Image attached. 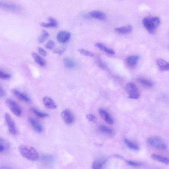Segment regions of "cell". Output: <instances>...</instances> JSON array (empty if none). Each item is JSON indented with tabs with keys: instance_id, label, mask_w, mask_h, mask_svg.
Here are the masks:
<instances>
[{
	"instance_id": "cell-8",
	"label": "cell",
	"mask_w": 169,
	"mask_h": 169,
	"mask_svg": "<svg viewBox=\"0 0 169 169\" xmlns=\"http://www.w3.org/2000/svg\"><path fill=\"white\" fill-rule=\"evenodd\" d=\"M71 37V34L69 32L62 31L57 34V39L58 42L62 43L68 42Z\"/></svg>"
},
{
	"instance_id": "cell-15",
	"label": "cell",
	"mask_w": 169,
	"mask_h": 169,
	"mask_svg": "<svg viewBox=\"0 0 169 169\" xmlns=\"http://www.w3.org/2000/svg\"><path fill=\"white\" fill-rule=\"evenodd\" d=\"M157 63L160 71H169V63L163 59H159L157 60Z\"/></svg>"
},
{
	"instance_id": "cell-5",
	"label": "cell",
	"mask_w": 169,
	"mask_h": 169,
	"mask_svg": "<svg viewBox=\"0 0 169 169\" xmlns=\"http://www.w3.org/2000/svg\"><path fill=\"white\" fill-rule=\"evenodd\" d=\"M6 103L12 112L15 115L20 117L22 114V111L18 104L14 101L11 99H7L6 100Z\"/></svg>"
},
{
	"instance_id": "cell-10",
	"label": "cell",
	"mask_w": 169,
	"mask_h": 169,
	"mask_svg": "<svg viewBox=\"0 0 169 169\" xmlns=\"http://www.w3.org/2000/svg\"><path fill=\"white\" fill-rule=\"evenodd\" d=\"M1 7L8 10L17 11L20 10L21 8L19 6L12 3L6 1H1Z\"/></svg>"
},
{
	"instance_id": "cell-1",
	"label": "cell",
	"mask_w": 169,
	"mask_h": 169,
	"mask_svg": "<svg viewBox=\"0 0 169 169\" xmlns=\"http://www.w3.org/2000/svg\"><path fill=\"white\" fill-rule=\"evenodd\" d=\"M18 151L21 155L25 159L31 161H36L39 158L36 150L32 147L22 145L19 147Z\"/></svg>"
},
{
	"instance_id": "cell-29",
	"label": "cell",
	"mask_w": 169,
	"mask_h": 169,
	"mask_svg": "<svg viewBox=\"0 0 169 169\" xmlns=\"http://www.w3.org/2000/svg\"><path fill=\"white\" fill-rule=\"evenodd\" d=\"M106 161H97L93 162L92 165V168L94 169H100L103 168V165L106 162Z\"/></svg>"
},
{
	"instance_id": "cell-4",
	"label": "cell",
	"mask_w": 169,
	"mask_h": 169,
	"mask_svg": "<svg viewBox=\"0 0 169 169\" xmlns=\"http://www.w3.org/2000/svg\"><path fill=\"white\" fill-rule=\"evenodd\" d=\"M148 144L156 148L165 150L167 148V145L162 139L157 136L150 137L147 140Z\"/></svg>"
},
{
	"instance_id": "cell-12",
	"label": "cell",
	"mask_w": 169,
	"mask_h": 169,
	"mask_svg": "<svg viewBox=\"0 0 169 169\" xmlns=\"http://www.w3.org/2000/svg\"><path fill=\"white\" fill-rule=\"evenodd\" d=\"M29 122L33 129L38 133H41L43 131V127L41 124L36 119L32 118L29 119Z\"/></svg>"
},
{
	"instance_id": "cell-37",
	"label": "cell",
	"mask_w": 169,
	"mask_h": 169,
	"mask_svg": "<svg viewBox=\"0 0 169 169\" xmlns=\"http://www.w3.org/2000/svg\"><path fill=\"white\" fill-rule=\"evenodd\" d=\"M37 50L38 52L43 57H46L47 55V53L45 50L42 48L39 47H38Z\"/></svg>"
},
{
	"instance_id": "cell-25",
	"label": "cell",
	"mask_w": 169,
	"mask_h": 169,
	"mask_svg": "<svg viewBox=\"0 0 169 169\" xmlns=\"http://www.w3.org/2000/svg\"><path fill=\"white\" fill-rule=\"evenodd\" d=\"M63 62L64 65L66 68L72 69L74 68L75 66V63L73 60L71 58L66 57L63 59Z\"/></svg>"
},
{
	"instance_id": "cell-16",
	"label": "cell",
	"mask_w": 169,
	"mask_h": 169,
	"mask_svg": "<svg viewBox=\"0 0 169 169\" xmlns=\"http://www.w3.org/2000/svg\"><path fill=\"white\" fill-rule=\"evenodd\" d=\"M92 17L100 20H105L106 18V15L104 13L99 11H92L89 13Z\"/></svg>"
},
{
	"instance_id": "cell-27",
	"label": "cell",
	"mask_w": 169,
	"mask_h": 169,
	"mask_svg": "<svg viewBox=\"0 0 169 169\" xmlns=\"http://www.w3.org/2000/svg\"><path fill=\"white\" fill-rule=\"evenodd\" d=\"M49 36V34L47 31L42 30V33L38 38V42L40 44L44 43L48 39Z\"/></svg>"
},
{
	"instance_id": "cell-38",
	"label": "cell",
	"mask_w": 169,
	"mask_h": 169,
	"mask_svg": "<svg viewBox=\"0 0 169 169\" xmlns=\"http://www.w3.org/2000/svg\"><path fill=\"white\" fill-rule=\"evenodd\" d=\"M5 92L1 87V97H3L5 96Z\"/></svg>"
},
{
	"instance_id": "cell-21",
	"label": "cell",
	"mask_w": 169,
	"mask_h": 169,
	"mask_svg": "<svg viewBox=\"0 0 169 169\" xmlns=\"http://www.w3.org/2000/svg\"><path fill=\"white\" fill-rule=\"evenodd\" d=\"M95 46L101 51L110 55H114L115 54V52L112 50L111 49L104 46L103 44L100 43H97Z\"/></svg>"
},
{
	"instance_id": "cell-20",
	"label": "cell",
	"mask_w": 169,
	"mask_h": 169,
	"mask_svg": "<svg viewBox=\"0 0 169 169\" xmlns=\"http://www.w3.org/2000/svg\"><path fill=\"white\" fill-rule=\"evenodd\" d=\"M31 56L34 60V61L40 66L44 67L46 65V62L45 60L41 57L39 54L33 52L31 53Z\"/></svg>"
},
{
	"instance_id": "cell-22",
	"label": "cell",
	"mask_w": 169,
	"mask_h": 169,
	"mask_svg": "<svg viewBox=\"0 0 169 169\" xmlns=\"http://www.w3.org/2000/svg\"><path fill=\"white\" fill-rule=\"evenodd\" d=\"M0 140V151L4 152L9 149L10 145L7 140L4 138H1Z\"/></svg>"
},
{
	"instance_id": "cell-17",
	"label": "cell",
	"mask_w": 169,
	"mask_h": 169,
	"mask_svg": "<svg viewBox=\"0 0 169 169\" xmlns=\"http://www.w3.org/2000/svg\"><path fill=\"white\" fill-rule=\"evenodd\" d=\"M139 59V57L138 55L130 56L127 57L126 62L129 66L130 67H134L138 63Z\"/></svg>"
},
{
	"instance_id": "cell-18",
	"label": "cell",
	"mask_w": 169,
	"mask_h": 169,
	"mask_svg": "<svg viewBox=\"0 0 169 169\" xmlns=\"http://www.w3.org/2000/svg\"><path fill=\"white\" fill-rule=\"evenodd\" d=\"M153 159L162 164L165 165L169 164V158L161 155L153 154L151 156Z\"/></svg>"
},
{
	"instance_id": "cell-11",
	"label": "cell",
	"mask_w": 169,
	"mask_h": 169,
	"mask_svg": "<svg viewBox=\"0 0 169 169\" xmlns=\"http://www.w3.org/2000/svg\"><path fill=\"white\" fill-rule=\"evenodd\" d=\"M42 101L44 106L48 109H55L57 106L52 98L48 97H45L43 98Z\"/></svg>"
},
{
	"instance_id": "cell-30",
	"label": "cell",
	"mask_w": 169,
	"mask_h": 169,
	"mask_svg": "<svg viewBox=\"0 0 169 169\" xmlns=\"http://www.w3.org/2000/svg\"><path fill=\"white\" fill-rule=\"evenodd\" d=\"M99 129L101 132L107 134H112L113 133L112 130L106 126L103 125H101L100 126Z\"/></svg>"
},
{
	"instance_id": "cell-28",
	"label": "cell",
	"mask_w": 169,
	"mask_h": 169,
	"mask_svg": "<svg viewBox=\"0 0 169 169\" xmlns=\"http://www.w3.org/2000/svg\"><path fill=\"white\" fill-rule=\"evenodd\" d=\"M124 140L127 146L130 149L135 151H138L139 150L140 148L138 145L130 141L129 139L125 138Z\"/></svg>"
},
{
	"instance_id": "cell-33",
	"label": "cell",
	"mask_w": 169,
	"mask_h": 169,
	"mask_svg": "<svg viewBox=\"0 0 169 169\" xmlns=\"http://www.w3.org/2000/svg\"><path fill=\"white\" fill-rule=\"evenodd\" d=\"M55 43L52 40H49L45 45L46 48L49 50L53 49L55 48Z\"/></svg>"
},
{
	"instance_id": "cell-34",
	"label": "cell",
	"mask_w": 169,
	"mask_h": 169,
	"mask_svg": "<svg viewBox=\"0 0 169 169\" xmlns=\"http://www.w3.org/2000/svg\"><path fill=\"white\" fill-rule=\"evenodd\" d=\"M66 49L65 46H63L58 48L54 51V53L58 54L59 55H62L64 52H65Z\"/></svg>"
},
{
	"instance_id": "cell-9",
	"label": "cell",
	"mask_w": 169,
	"mask_h": 169,
	"mask_svg": "<svg viewBox=\"0 0 169 169\" xmlns=\"http://www.w3.org/2000/svg\"><path fill=\"white\" fill-rule=\"evenodd\" d=\"M13 94L18 99L27 103H30L31 102V98L28 95L17 89H14L12 91Z\"/></svg>"
},
{
	"instance_id": "cell-14",
	"label": "cell",
	"mask_w": 169,
	"mask_h": 169,
	"mask_svg": "<svg viewBox=\"0 0 169 169\" xmlns=\"http://www.w3.org/2000/svg\"><path fill=\"white\" fill-rule=\"evenodd\" d=\"M133 29L131 25H129L122 27L116 28L115 29L116 32L122 34H127L131 32Z\"/></svg>"
},
{
	"instance_id": "cell-13",
	"label": "cell",
	"mask_w": 169,
	"mask_h": 169,
	"mask_svg": "<svg viewBox=\"0 0 169 169\" xmlns=\"http://www.w3.org/2000/svg\"><path fill=\"white\" fill-rule=\"evenodd\" d=\"M98 113L103 118L107 123L112 125L113 124L114 121L111 116L106 111L103 109H100Z\"/></svg>"
},
{
	"instance_id": "cell-23",
	"label": "cell",
	"mask_w": 169,
	"mask_h": 169,
	"mask_svg": "<svg viewBox=\"0 0 169 169\" xmlns=\"http://www.w3.org/2000/svg\"><path fill=\"white\" fill-rule=\"evenodd\" d=\"M41 159L42 163L47 165L53 164L54 161V158L53 156L48 155L42 156Z\"/></svg>"
},
{
	"instance_id": "cell-7",
	"label": "cell",
	"mask_w": 169,
	"mask_h": 169,
	"mask_svg": "<svg viewBox=\"0 0 169 169\" xmlns=\"http://www.w3.org/2000/svg\"><path fill=\"white\" fill-rule=\"evenodd\" d=\"M61 117L63 120L67 124H71L74 122V116L68 109L63 110L61 113Z\"/></svg>"
},
{
	"instance_id": "cell-24",
	"label": "cell",
	"mask_w": 169,
	"mask_h": 169,
	"mask_svg": "<svg viewBox=\"0 0 169 169\" xmlns=\"http://www.w3.org/2000/svg\"><path fill=\"white\" fill-rule=\"evenodd\" d=\"M31 111L35 115L40 118H46L49 116L48 113L43 112L35 108H31Z\"/></svg>"
},
{
	"instance_id": "cell-32",
	"label": "cell",
	"mask_w": 169,
	"mask_h": 169,
	"mask_svg": "<svg viewBox=\"0 0 169 169\" xmlns=\"http://www.w3.org/2000/svg\"><path fill=\"white\" fill-rule=\"evenodd\" d=\"M0 78L2 80H8L11 78V75L6 73L1 69L0 70Z\"/></svg>"
},
{
	"instance_id": "cell-35",
	"label": "cell",
	"mask_w": 169,
	"mask_h": 169,
	"mask_svg": "<svg viewBox=\"0 0 169 169\" xmlns=\"http://www.w3.org/2000/svg\"><path fill=\"white\" fill-rule=\"evenodd\" d=\"M86 117L87 120L90 122H95L97 121V118L92 114H88Z\"/></svg>"
},
{
	"instance_id": "cell-2",
	"label": "cell",
	"mask_w": 169,
	"mask_h": 169,
	"mask_svg": "<svg viewBox=\"0 0 169 169\" xmlns=\"http://www.w3.org/2000/svg\"><path fill=\"white\" fill-rule=\"evenodd\" d=\"M142 23L146 29L150 33L153 34L160 23V20L158 17H146L143 19Z\"/></svg>"
},
{
	"instance_id": "cell-19",
	"label": "cell",
	"mask_w": 169,
	"mask_h": 169,
	"mask_svg": "<svg viewBox=\"0 0 169 169\" xmlns=\"http://www.w3.org/2000/svg\"><path fill=\"white\" fill-rule=\"evenodd\" d=\"M49 23H45L42 22L40 24L41 26L44 28H56L58 26V22L55 19L52 17H49L48 19Z\"/></svg>"
},
{
	"instance_id": "cell-6",
	"label": "cell",
	"mask_w": 169,
	"mask_h": 169,
	"mask_svg": "<svg viewBox=\"0 0 169 169\" xmlns=\"http://www.w3.org/2000/svg\"><path fill=\"white\" fill-rule=\"evenodd\" d=\"M4 118L9 132L13 135H16L17 132L15 124L10 114L8 113H6L5 114Z\"/></svg>"
},
{
	"instance_id": "cell-26",
	"label": "cell",
	"mask_w": 169,
	"mask_h": 169,
	"mask_svg": "<svg viewBox=\"0 0 169 169\" xmlns=\"http://www.w3.org/2000/svg\"><path fill=\"white\" fill-rule=\"evenodd\" d=\"M138 81L143 87L146 88H151L153 85L152 82L144 78H139L138 79Z\"/></svg>"
},
{
	"instance_id": "cell-31",
	"label": "cell",
	"mask_w": 169,
	"mask_h": 169,
	"mask_svg": "<svg viewBox=\"0 0 169 169\" xmlns=\"http://www.w3.org/2000/svg\"><path fill=\"white\" fill-rule=\"evenodd\" d=\"M79 52L82 54V55L85 56L89 57H93L94 56V54L89 51L83 49H80L78 50Z\"/></svg>"
},
{
	"instance_id": "cell-36",
	"label": "cell",
	"mask_w": 169,
	"mask_h": 169,
	"mask_svg": "<svg viewBox=\"0 0 169 169\" xmlns=\"http://www.w3.org/2000/svg\"><path fill=\"white\" fill-rule=\"evenodd\" d=\"M126 162L127 164L134 167H139L142 166L141 164L132 161H127Z\"/></svg>"
},
{
	"instance_id": "cell-3",
	"label": "cell",
	"mask_w": 169,
	"mask_h": 169,
	"mask_svg": "<svg viewBox=\"0 0 169 169\" xmlns=\"http://www.w3.org/2000/svg\"><path fill=\"white\" fill-rule=\"evenodd\" d=\"M125 90L128 95V98L132 99H138L140 97L138 89L133 83H127L125 86Z\"/></svg>"
}]
</instances>
